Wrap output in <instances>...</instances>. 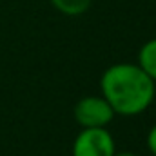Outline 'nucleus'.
Here are the masks:
<instances>
[{
  "mask_svg": "<svg viewBox=\"0 0 156 156\" xmlns=\"http://www.w3.org/2000/svg\"><path fill=\"white\" fill-rule=\"evenodd\" d=\"M100 91L115 115L131 118L151 107L156 96V83L140 69L138 64L120 62L104 71Z\"/></svg>",
  "mask_w": 156,
  "mask_h": 156,
  "instance_id": "obj_1",
  "label": "nucleus"
},
{
  "mask_svg": "<svg viewBox=\"0 0 156 156\" xmlns=\"http://www.w3.org/2000/svg\"><path fill=\"white\" fill-rule=\"evenodd\" d=\"M75 120L82 129H98L107 127L115 120V111L107 100L100 96H83L75 105Z\"/></svg>",
  "mask_w": 156,
  "mask_h": 156,
  "instance_id": "obj_2",
  "label": "nucleus"
},
{
  "mask_svg": "<svg viewBox=\"0 0 156 156\" xmlns=\"http://www.w3.org/2000/svg\"><path fill=\"white\" fill-rule=\"evenodd\" d=\"M116 153L115 138L107 127L82 129L73 142V156H113Z\"/></svg>",
  "mask_w": 156,
  "mask_h": 156,
  "instance_id": "obj_3",
  "label": "nucleus"
},
{
  "mask_svg": "<svg viewBox=\"0 0 156 156\" xmlns=\"http://www.w3.org/2000/svg\"><path fill=\"white\" fill-rule=\"evenodd\" d=\"M140 69L156 83V38L147 40L140 51H138V62Z\"/></svg>",
  "mask_w": 156,
  "mask_h": 156,
  "instance_id": "obj_4",
  "label": "nucleus"
},
{
  "mask_svg": "<svg viewBox=\"0 0 156 156\" xmlns=\"http://www.w3.org/2000/svg\"><path fill=\"white\" fill-rule=\"evenodd\" d=\"M49 2L58 13L66 16H80L87 13L89 7L93 5V0H49Z\"/></svg>",
  "mask_w": 156,
  "mask_h": 156,
  "instance_id": "obj_5",
  "label": "nucleus"
},
{
  "mask_svg": "<svg viewBox=\"0 0 156 156\" xmlns=\"http://www.w3.org/2000/svg\"><path fill=\"white\" fill-rule=\"evenodd\" d=\"M147 149L151 151L153 156H156V123L149 129V133H147Z\"/></svg>",
  "mask_w": 156,
  "mask_h": 156,
  "instance_id": "obj_6",
  "label": "nucleus"
},
{
  "mask_svg": "<svg viewBox=\"0 0 156 156\" xmlns=\"http://www.w3.org/2000/svg\"><path fill=\"white\" fill-rule=\"evenodd\" d=\"M113 156H136V154H133V153H115Z\"/></svg>",
  "mask_w": 156,
  "mask_h": 156,
  "instance_id": "obj_7",
  "label": "nucleus"
}]
</instances>
